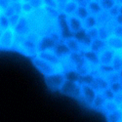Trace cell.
<instances>
[{
	"label": "cell",
	"mask_w": 122,
	"mask_h": 122,
	"mask_svg": "<svg viewBox=\"0 0 122 122\" xmlns=\"http://www.w3.org/2000/svg\"><path fill=\"white\" fill-rule=\"evenodd\" d=\"M32 63L39 71L42 74H44V76H48V75L55 74V73H65L66 72V69L61 62L57 65H54L35 56L32 59Z\"/></svg>",
	"instance_id": "cell-1"
},
{
	"label": "cell",
	"mask_w": 122,
	"mask_h": 122,
	"mask_svg": "<svg viewBox=\"0 0 122 122\" xmlns=\"http://www.w3.org/2000/svg\"><path fill=\"white\" fill-rule=\"evenodd\" d=\"M16 41V33L13 28H8L3 30L0 37V49L11 50L13 49Z\"/></svg>",
	"instance_id": "cell-2"
},
{
	"label": "cell",
	"mask_w": 122,
	"mask_h": 122,
	"mask_svg": "<svg viewBox=\"0 0 122 122\" xmlns=\"http://www.w3.org/2000/svg\"><path fill=\"white\" fill-rule=\"evenodd\" d=\"M45 81L47 86L51 90L60 91L66 81V76H65V73H55V74L45 76Z\"/></svg>",
	"instance_id": "cell-3"
},
{
	"label": "cell",
	"mask_w": 122,
	"mask_h": 122,
	"mask_svg": "<svg viewBox=\"0 0 122 122\" xmlns=\"http://www.w3.org/2000/svg\"><path fill=\"white\" fill-rule=\"evenodd\" d=\"M60 91L66 96L80 99V84L78 82L66 80Z\"/></svg>",
	"instance_id": "cell-4"
},
{
	"label": "cell",
	"mask_w": 122,
	"mask_h": 122,
	"mask_svg": "<svg viewBox=\"0 0 122 122\" xmlns=\"http://www.w3.org/2000/svg\"><path fill=\"white\" fill-rule=\"evenodd\" d=\"M96 95L97 92L91 86L86 84H80V99L82 100L83 103L88 104L91 107Z\"/></svg>",
	"instance_id": "cell-5"
},
{
	"label": "cell",
	"mask_w": 122,
	"mask_h": 122,
	"mask_svg": "<svg viewBox=\"0 0 122 122\" xmlns=\"http://www.w3.org/2000/svg\"><path fill=\"white\" fill-rule=\"evenodd\" d=\"M57 45V42L51 37L49 34L41 35L39 41L37 42V53L41 51H53L55 46Z\"/></svg>",
	"instance_id": "cell-6"
},
{
	"label": "cell",
	"mask_w": 122,
	"mask_h": 122,
	"mask_svg": "<svg viewBox=\"0 0 122 122\" xmlns=\"http://www.w3.org/2000/svg\"><path fill=\"white\" fill-rule=\"evenodd\" d=\"M31 30H32L31 26H30L29 21H28L26 16H22L19 24L14 28L15 33L19 36H25L26 34H28L30 31H31Z\"/></svg>",
	"instance_id": "cell-7"
},
{
	"label": "cell",
	"mask_w": 122,
	"mask_h": 122,
	"mask_svg": "<svg viewBox=\"0 0 122 122\" xmlns=\"http://www.w3.org/2000/svg\"><path fill=\"white\" fill-rule=\"evenodd\" d=\"M66 25L69 29L70 33H71L72 35L83 28L82 21L79 20L77 17H75L74 15L73 16H66Z\"/></svg>",
	"instance_id": "cell-8"
},
{
	"label": "cell",
	"mask_w": 122,
	"mask_h": 122,
	"mask_svg": "<svg viewBox=\"0 0 122 122\" xmlns=\"http://www.w3.org/2000/svg\"><path fill=\"white\" fill-rule=\"evenodd\" d=\"M89 86L92 87L97 93H103L106 89L108 88L109 84L102 75L96 74V75H94L92 82H91V84Z\"/></svg>",
	"instance_id": "cell-9"
},
{
	"label": "cell",
	"mask_w": 122,
	"mask_h": 122,
	"mask_svg": "<svg viewBox=\"0 0 122 122\" xmlns=\"http://www.w3.org/2000/svg\"><path fill=\"white\" fill-rule=\"evenodd\" d=\"M114 55H115L114 51L107 47L104 51H102L101 53H99L100 65H103V66H111L112 60L114 58Z\"/></svg>",
	"instance_id": "cell-10"
},
{
	"label": "cell",
	"mask_w": 122,
	"mask_h": 122,
	"mask_svg": "<svg viewBox=\"0 0 122 122\" xmlns=\"http://www.w3.org/2000/svg\"><path fill=\"white\" fill-rule=\"evenodd\" d=\"M64 43L67 47L70 53H82V49H81V44L77 39H75L73 36L66 37L64 39Z\"/></svg>",
	"instance_id": "cell-11"
},
{
	"label": "cell",
	"mask_w": 122,
	"mask_h": 122,
	"mask_svg": "<svg viewBox=\"0 0 122 122\" xmlns=\"http://www.w3.org/2000/svg\"><path fill=\"white\" fill-rule=\"evenodd\" d=\"M36 57L42 59L44 61H47V62H49L51 64H54V65H57L61 62L60 58L53 52V51H41V52L37 53Z\"/></svg>",
	"instance_id": "cell-12"
},
{
	"label": "cell",
	"mask_w": 122,
	"mask_h": 122,
	"mask_svg": "<svg viewBox=\"0 0 122 122\" xmlns=\"http://www.w3.org/2000/svg\"><path fill=\"white\" fill-rule=\"evenodd\" d=\"M83 56H84V59L86 61V63H88L92 67L96 68L100 65L99 54L93 52V51H91V50L85 51V52H83Z\"/></svg>",
	"instance_id": "cell-13"
},
{
	"label": "cell",
	"mask_w": 122,
	"mask_h": 122,
	"mask_svg": "<svg viewBox=\"0 0 122 122\" xmlns=\"http://www.w3.org/2000/svg\"><path fill=\"white\" fill-rule=\"evenodd\" d=\"M107 47L113 50L114 52H118V51L122 50V38L114 36V35H111L107 41Z\"/></svg>",
	"instance_id": "cell-14"
},
{
	"label": "cell",
	"mask_w": 122,
	"mask_h": 122,
	"mask_svg": "<svg viewBox=\"0 0 122 122\" xmlns=\"http://www.w3.org/2000/svg\"><path fill=\"white\" fill-rule=\"evenodd\" d=\"M53 52L60 58V60L65 58V57H67L70 54L69 50L67 49V47L66 46V44L64 43V41H61V42L57 43V45L53 49Z\"/></svg>",
	"instance_id": "cell-15"
},
{
	"label": "cell",
	"mask_w": 122,
	"mask_h": 122,
	"mask_svg": "<svg viewBox=\"0 0 122 122\" xmlns=\"http://www.w3.org/2000/svg\"><path fill=\"white\" fill-rule=\"evenodd\" d=\"M68 60L70 61V63H71V65L73 66L74 69L77 66H79L80 65L85 63L83 53H70L68 55Z\"/></svg>",
	"instance_id": "cell-16"
},
{
	"label": "cell",
	"mask_w": 122,
	"mask_h": 122,
	"mask_svg": "<svg viewBox=\"0 0 122 122\" xmlns=\"http://www.w3.org/2000/svg\"><path fill=\"white\" fill-rule=\"evenodd\" d=\"M118 109H119V104H118V102L114 99V100H109V101L106 102L104 108H103V111L106 114H108V113H111V112H114V111H116Z\"/></svg>",
	"instance_id": "cell-17"
},
{
	"label": "cell",
	"mask_w": 122,
	"mask_h": 122,
	"mask_svg": "<svg viewBox=\"0 0 122 122\" xmlns=\"http://www.w3.org/2000/svg\"><path fill=\"white\" fill-rule=\"evenodd\" d=\"M78 2L77 1H72V0H69V1L66 4V6L64 7V10L62 14L66 15V16H73L75 14V11L78 7Z\"/></svg>",
	"instance_id": "cell-18"
},
{
	"label": "cell",
	"mask_w": 122,
	"mask_h": 122,
	"mask_svg": "<svg viewBox=\"0 0 122 122\" xmlns=\"http://www.w3.org/2000/svg\"><path fill=\"white\" fill-rule=\"evenodd\" d=\"M106 48H107L106 41H104V40H102L100 38H97V39H95L92 41L90 50L93 51V52H95V53H97V54H99V53L102 52V51H104Z\"/></svg>",
	"instance_id": "cell-19"
},
{
	"label": "cell",
	"mask_w": 122,
	"mask_h": 122,
	"mask_svg": "<svg viewBox=\"0 0 122 122\" xmlns=\"http://www.w3.org/2000/svg\"><path fill=\"white\" fill-rule=\"evenodd\" d=\"M86 7L88 9L90 15L97 16L99 13H101L102 11H103V9H102L99 1H97V0H90Z\"/></svg>",
	"instance_id": "cell-20"
},
{
	"label": "cell",
	"mask_w": 122,
	"mask_h": 122,
	"mask_svg": "<svg viewBox=\"0 0 122 122\" xmlns=\"http://www.w3.org/2000/svg\"><path fill=\"white\" fill-rule=\"evenodd\" d=\"M106 102H107V100L105 99L103 94H102V93H97V95H96V97H95L93 103H92V106H91V107H93L95 109H98L100 111H103V108H104V106L106 104Z\"/></svg>",
	"instance_id": "cell-21"
},
{
	"label": "cell",
	"mask_w": 122,
	"mask_h": 122,
	"mask_svg": "<svg viewBox=\"0 0 122 122\" xmlns=\"http://www.w3.org/2000/svg\"><path fill=\"white\" fill-rule=\"evenodd\" d=\"M111 67L114 71H119L122 68V50L115 52L114 58L112 60V63H111Z\"/></svg>",
	"instance_id": "cell-22"
},
{
	"label": "cell",
	"mask_w": 122,
	"mask_h": 122,
	"mask_svg": "<svg viewBox=\"0 0 122 122\" xmlns=\"http://www.w3.org/2000/svg\"><path fill=\"white\" fill-rule=\"evenodd\" d=\"M96 19H97V23H98V26L100 25H107L111 19V16L109 15V13L107 11H102L101 13H99L97 16H96Z\"/></svg>",
	"instance_id": "cell-23"
},
{
	"label": "cell",
	"mask_w": 122,
	"mask_h": 122,
	"mask_svg": "<svg viewBox=\"0 0 122 122\" xmlns=\"http://www.w3.org/2000/svg\"><path fill=\"white\" fill-rule=\"evenodd\" d=\"M82 24H83V28L86 30L98 26L97 19H96V16L94 15H89L84 21H82Z\"/></svg>",
	"instance_id": "cell-24"
},
{
	"label": "cell",
	"mask_w": 122,
	"mask_h": 122,
	"mask_svg": "<svg viewBox=\"0 0 122 122\" xmlns=\"http://www.w3.org/2000/svg\"><path fill=\"white\" fill-rule=\"evenodd\" d=\"M103 77L107 81L108 84L115 83V82H122V79L119 75V72L114 71V70L109 72V73H107V74H106V75H104Z\"/></svg>",
	"instance_id": "cell-25"
},
{
	"label": "cell",
	"mask_w": 122,
	"mask_h": 122,
	"mask_svg": "<svg viewBox=\"0 0 122 122\" xmlns=\"http://www.w3.org/2000/svg\"><path fill=\"white\" fill-rule=\"evenodd\" d=\"M90 15L89 11L86 6H81V5H78L76 11H75V14L74 16L77 17L79 20H81V21H84V20Z\"/></svg>",
	"instance_id": "cell-26"
},
{
	"label": "cell",
	"mask_w": 122,
	"mask_h": 122,
	"mask_svg": "<svg viewBox=\"0 0 122 122\" xmlns=\"http://www.w3.org/2000/svg\"><path fill=\"white\" fill-rule=\"evenodd\" d=\"M98 1L102 9H103V11H107V12L117 4L116 0H98Z\"/></svg>",
	"instance_id": "cell-27"
},
{
	"label": "cell",
	"mask_w": 122,
	"mask_h": 122,
	"mask_svg": "<svg viewBox=\"0 0 122 122\" xmlns=\"http://www.w3.org/2000/svg\"><path fill=\"white\" fill-rule=\"evenodd\" d=\"M98 30H99V38L107 41V40L111 36L110 32L107 30V28L106 27V25H100L98 26Z\"/></svg>",
	"instance_id": "cell-28"
},
{
	"label": "cell",
	"mask_w": 122,
	"mask_h": 122,
	"mask_svg": "<svg viewBox=\"0 0 122 122\" xmlns=\"http://www.w3.org/2000/svg\"><path fill=\"white\" fill-rule=\"evenodd\" d=\"M107 118V122H120L122 118V112L118 109L114 112H111L108 114H106Z\"/></svg>",
	"instance_id": "cell-29"
},
{
	"label": "cell",
	"mask_w": 122,
	"mask_h": 122,
	"mask_svg": "<svg viewBox=\"0 0 122 122\" xmlns=\"http://www.w3.org/2000/svg\"><path fill=\"white\" fill-rule=\"evenodd\" d=\"M35 10L33 9V7L30 5V3L28 1H25L24 3H22V16H29L31 15Z\"/></svg>",
	"instance_id": "cell-30"
},
{
	"label": "cell",
	"mask_w": 122,
	"mask_h": 122,
	"mask_svg": "<svg viewBox=\"0 0 122 122\" xmlns=\"http://www.w3.org/2000/svg\"><path fill=\"white\" fill-rule=\"evenodd\" d=\"M108 88L112 91V93L117 97L122 94V82H115L109 84Z\"/></svg>",
	"instance_id": "cell-31"
},
{
	"label": "cell",
	"mask_w": 122,
	"mask_h": 122,
	"mask_svg": "<svg viewBox=\"0 0 122 122\" xmlns=\"http://www.w3.org/2000/svg\"><path fill=\"white\" fill-rule=\"evenodd\" d=\"M21 17L22 15H19V14H14L12 15L11 17H9L8 20H9V25H10V28H15L16 25L19 24L20 20H21Z\"/></svg>",
	"instance_id": "cell-32"
},
{
	"label": "cell",
	"mask_w": 122,
	"mask_h": 122,
	"mask_svg": "<svg viewBox=\"0 0 122 122\" xmlns=\"http://www.w3.org/2000/svg\"><path fill=\"white\" fill-rule=\"evenodd\" d=\"M27 1L30 3V5L33 7L34 10L42 9L45 6V3H44L43 0H27Z\"/></svg>",
	"instance_id": "cell-33"
},
{
	"label": "cell",
	"mask_w": 122,
	"mask_h": 122,
	"mask_svg": "<svg viewBox=\"0 0 122 122\" xmlns=\"http://www.w3.org/2000/svg\"><path fill=\"white\" fill-rule=\"evenodd\" d=\"M87 35L92 39V40H95L97 38H99V30H98V26L97 27H94V28H91V29H88L87 30Z\"/></svg>",
	"instance_id": "cell-34"
},
{
	"label": "cell",
	"mask_w": 122,
	"mask_h": 122,
	"mask_svg": "<svg viewBox=\"0 0 122 122\" xmlns=\"http://www.w3.org/2000/svg\"><path fill=\"white\" fill-rule=\"evenodd\" d=\"M0 27H1L3 30L10 28V25H9V20L7 17L2 16L0 17Z\"/></svg>",
	"instance_id": "cell-35"
},
{
	"label": "cell",
	"mask_w": 122,
	"mask_h": 122,
	"mask_svg": "<svg viewBox=\"0 0 122 122\" xmlns=\"http://www.w3.org/2000/svg\"><path fill=\"white\" fill-rule=\"evenodd\" d=\"M102 94H103V96L105 97V99H106L107 101H109V100H114V99H115V97H116V96L112 93V91H111L109 88L106 89V90H105Z\"/></svg>",
	"instance_id": "cell-36"
},
{
	"label": "cell",
	"mask_w": 122,
	"mask_h": 122,
	"mask_svg": "<svg viewBox=\"0 0 122 122\" xmlns=\"http://www.w3.org/2000/svg\"><path fill=\"white\" fill-rule=\"evenodd\" d=\"M69 1V0H55V2L57 4V10L60 12V13H62L63 12V10H64V7L66 6V4Z\"/></svg>",
	"instance_id": "cell-37"
},
{
	"label": "cell",
	"mask_w": 122,
	"mask_h": 122,
	"mask_svg": "<svg viewBox=\"0 0 122 122\" xmlns=\"http://www.w3.org/2000/svg\"><path fill=\"white\" fill-rule=\"evenodd\" d=\"M108 13H109V15L111 16V18H112V19H114L115 17H117V16L120 14V11H119V5L116 4L114 7H112V8L109 10Z\"/></svg>",
	"instance_id": "cell-38"
},
{
	"label": "cell",
	"mask_w": 122,
	"mask_h": 122,
	"mask_svg": "<svg viewBox=\"0 0 122 122\" xmlns=\"http://www.w3.org/2000/svg\"><path fill=\"white\" fill-rule=\"evenodd\" d=\"M112 35L122 38V25H117V26L115 27L114 31H113V33H112Z\"/></svg>",
	"instance_id": "cell-39"
},
{
	"label": "cell",
	"mask_w": 122,
	"mask_h": 122,
	"mask_svg": "<svg viewBox=\"0 0 122 122\" xmlns=\"http://www.w3.org/2000/svg\"><path fill=\"white\" fill-rule=\"evenodd\" d=\"M44 3L46 6H50V7H53L57 9V4L55 2V0H43Z\"/></svg>",
	"instance_id": "cell-40"
},
{
	"label": "cell",
	"mask_w": 122,
	"mask_h": 122,
	"mask_svg": "<svg viewBox=\"0 0 122 122\" xmlns=\"http://www.w3.org/2000/svg\"><path fill=\"white\" fill-rule=\"evenodd\" d=\"M114 21L116 22V24H117L118 25H122V15L119 14L117 17H115V18H114Z\"/></svg>",
	"instance_id": "cell-41"
},
{
	"label": "cell",
	"mask_w": 122,
	"mask_h": 122,
	"mask_svg": "<svg viewBox=\"0 0 122 122\" xmlns=\"http://www.w3.org/2000/svg\"><path fill=\"white\" fill-rule=\"evenodd\" d=\"M115 100H116L117 102H121V101H122V94L119 95V96H117V97H115Z\"/></svg>",
	"instance_id": "cell-42"
},
{
	"label": "cell",
	"mask_w": 122,
	"mask_h": 122,
	"mask_svg": "<svg viewBox=\"0 0 122 122\" xmlns=\"http://www.w3.org/2000/svg\"><path fill=\"white\" fill-rule=\"evenodd\" d=\"M118 104H119V110L122 112V101L121 102H118Z\"/></svg>",
	"instance_id": "cell-43"
},
{
	"label": "cell",
	"mask_w": 122,
	"mask_h": 122,
	"mask_svg": "<svg viewBox=\"0 0 122 122\" xmlns=\"http://www.w3.org/2000/svg\"><path fill=\"white\" fill-rule=\"evenodd\" d=\"M116 1H117V4L118 5H120V6L122 5V0H116Z\"/></svg>",
	"instance_id": "cell-44"
},
{
	"label": "cell",
	"mask_w": 122,
	"mask_h": 122,
	"mask_svg": "<svg viewBox=\"0 0 122 122\" xmlns=\"http://www.w3.org/2000/svg\"><path fill=\"white\" fill-rule=\"evenodd\" d=\"M118 72H119V75H120V77H121V79H122V68H121V69L119 70Z\"/></svg>",
	"instance_id": "cell-45"
},
{
	"label": "cell",
	"mask_w": 122,
	"mask_h": 122,
	"mask_svg": "<svg viewBox=\"0 0 122 122\" xmlns=\"http://www.w3.org/2000/svg\"><path fill=\"white\" fill-rule=\"evenodd\" d=\"M119 11H120V14L122 15V5H121V6L119 5Z\"/></svg>",
	"instance_id": "cell-46"
},
{
	"label": "cell",
	"mask_w": 122,
	"mask_h": 122,
	"mask_svg": "<svg viewBox=\"0 0 122 122\" xmlns=\"http://www.w3.org/2000/svg\"><path fill=\"white\" fill-rule=\"evenodd\" d=\"M72 1H77L78 2V0H72Z\"/></svg>",
	"instance_id": "cell-47"
},
{
	"label": "cell",
	"mask_w": 122,
	"mask_h": 122,
	"mask_svg": "<svg viewBox=\"0 0 122 122\" xmlns=\"http://www.w3.org/2000/svg\"><path fill=\"white\" fill-rule=\"evenodd\" d=\"M120 122H122V118H121V120H120Z\"/></svg>",
	"instance_id": "cell-48"
},
{
	"label": "cell",
	"mask_w": 122,
	"mask_h": 122,
	"mask_svg": "<svg viewBox=\"0 0 122 122\" xmlns=\"http://www.w3.org/2000/svg\"><path fill=\"white\" fill-rule=\"evenodd\" d=\"M97 1H98V0H97Z\"/></svg>",
	"instance_id": "cell-49"
}]
</instances>
